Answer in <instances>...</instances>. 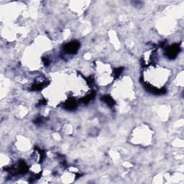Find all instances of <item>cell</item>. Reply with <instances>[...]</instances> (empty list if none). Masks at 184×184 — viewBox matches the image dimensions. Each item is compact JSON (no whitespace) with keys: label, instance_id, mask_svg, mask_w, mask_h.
I'll return each mask as SVG.
<instances>
[{"label":"cell","instance_id":"6da1fadb","mask_svg":"<svg viewBox=\"0 0 184 184\" xmlns=\"http://www.w3.org/2000/svg\"><path fill=\"white\" fill-rule=\"evenodd\" d=\"M79 47V44L76 42H72L66 46V50L69 53H74L76 51Z\"/></svg>","mask_w":184,"mask_h":184},{"label":"cell","instance_id":"7a4b0ae2","mask_svg":"<svg viewBox=\"0 0 184 184\" xmlns=\"http://www.w3.org/2000/svg\"><path fill=\"white\" fill-rule=\"evenodd\" d=\"M178 50H179V48H178L177 46H172V47H169L167 51V54L168 56V57H175L176 56V54H177Z\"/></svg>","mask_w":184,"mask_h":184}]
</instances>
